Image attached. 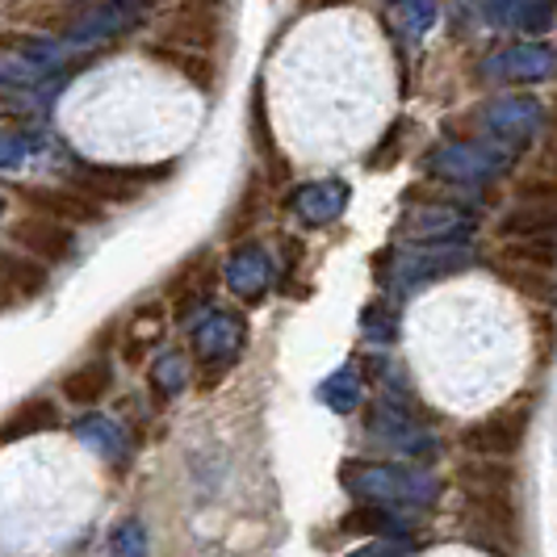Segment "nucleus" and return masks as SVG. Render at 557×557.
<instances>
[{
    "label": "nucleus",
    "instance_id": "obj_8",
    "mask_svg": "<svg viewBox=\"0 0 557 557\" xmlns=\"http://www.w3.org/2000/svg\"><path fill=\"white\" fill-rule=\"evenodd\" d=\"M373 432L386 441V445L403 448V453H416V457H428V448H436V441H428L411 419L394 416V411H377L373 419Z\"/></svg>",
    "mask_w": 557,
    "mask_h": 557
},
{
    "label": "nucleus",
    "instance_id": "obj_10",
    "mask_svg": "<svg viewBox=\"0 0 557 557\" xmlns=\"http://www.w3.org/2000/svg\"><path fill=\"white\" fill-rule=\"evenodd\" d=\"M106 391H110V364H106V361L84 364V369H76V373L63 382V394H67L72 403H81V407L97 403Z\"/></svg>",
    "mask_w": 557,
    "mask_h": 557
},
{
    "label": "nucleus",
    "instance_id": "obj_4",
    "mask_svg": "<svg viewBox=\"0 0 557 557\" xmlns=\"http://www.w3.org/2000/svg\"><path fill=\"white\" fill-rule=\"evenodd\" d=\"M214 34H219V0H185L164 26L168 42H181L189 51L197 47L206 51L214 42Z\"/></svg>",
    "mask_w": 557,
    "mask_h": 557
},
{
    "label": "nucleus",
    "instance_id": "obj_13",
    "mask_svg": "<svg viewBox=\"0 0 557 557\" xmlns=\"http://www.w3.org/2000/svg\"><path fill=\"white\" fill-rule=\"evenodd\" d=\"M516 206H545V210H557V176L532 168L529 176L516 181Z\"/></svg>",
    "mask_w": 557,
    "mask_h": 557
},
{
    "label": "nucleus",
    "instance_id": "obj_18",
    "mask_svg": "<svg viewBox=\"0 0 557 557\" xmlns=\"http://www.w3.org/2000/svg\"><path fill=\"white\" fill-rule=\"evenodd\" d=\"M352 557H394V554L386 549V545H369V549H357Z\"/></svg>",
    "mask_w": 557,
    "mask_h": 557
},
{
    "label": "nucleus",
    "instance_id": "obj_9",
    "mask_svg": "<svg viewBox=\"0 0 557 557\" xmlns=\"http://www.w3.org/2000/svg\"><path fill=\"white\" fill-rule=\"evenodd\" d=\"M239 335H244V327H239L235 319L214 314V319H210V323L197 332V352H201V357H235Z\"/></svg>",
    "mask_w": 557,
    "mask_h": 557
},
{
    "label": "nucleus",
    "instance_id": "obj_7",
    "mask_svg": "<svg viewBox=\"0 0 557 557\" xmlns=\"http://www.w3.org/2000/svg\"><path fill=\"white\" fill-rule=\"evenodd\" d=\"M76 189L84 197H92L97 206L101 201H131V197L139 194V185L131 181V172H113V168H88L81 181H76Z\"/></svg>",
    "mask_w": 557,
    "mask_h": 557
},
{
    "label": "nucleus",
    "instance_id": "obj_19",
    "mask_svg": "<svg viewBox=\"0 0 557 557\" xmlns=\"http://www.w3.org/2000/svg\"><path fill=\"white\" fill-rule=\"evenodd\" d=\"M314 9H327V4H339V0H310Z\"/></svg>",
    "mask_w": 557,
    "mask_h": 557
},
{
    "label": "nucleus",
    "instance_id": "obj_3",
    "mask_svg": "<svg viewBox=\"0 0 557 557\" xmlns=\"http://www.w3.org/2000/svg\"><path fill=\"white\" fill-rule=\"evenodd\" d=\"M17 194H22V201H26L34 214H42V219H55V223L81 226V223H92V219H101L97 201H92V197H84L76 185H72V189H42V185H22Z\"/></svg>",
    "mask_w": 557,
    "mask_h": 557
},
{
    "label": "nucleus",
    "instance_id": "obj_12",
    "mask_svg": "<svg viewBox=\"0 0 557 557\" xmlns=\"http://www.w3.org/2000/svg\"><path fill=\"white\" fill-rule=\"evenodd\" d=\"M81 441L88 448H97V453H106V457H126V436L113 428L110 419H101V416H88L81 419Z\"/></svg>",
    "mask_w": 557,
    "mask_h": 557
},
{
    "label": "nucleus",
    "instance_id": "obj_6",
    "mask_svg": "<svg viewBox=\"0 0 557 557\" xmlns=\"http://www.w3.org/2000/svg\"><path fill=\"white\" fill-rule=\"evenodd\" d=\"M499 231L507 239H545V244H554L557 210H545V206H516L511 214H503Z\"/></svg>",
    "mask_w": 557,
    "mask_h": 557
},
{
    "label": "nucleus",
    "instance_id": "obj_20",
    "mask_svg": "<svg viewBox=\"0 0 557 557\" xmlns=\"http://www.w3.org/2000/svg\"><path fill=\"white\" fill-rule=\"evenodd\" d=\"M554 122H557V106H554Z\"/></svg>",
    "mask_w": 557,
    "mask_h": 557
},
{
    "label": "nucleus",
    "instance_id": "obj_5",
    "mask_svg": "<svg viewBox=\"0 0 557 557\" xmlns=\"http://www.w3.org/2000/svg\"><path fill=\"white\" fill-rule=\"evenodd\" d=\"M9 235H13V244L26 248V256H38V260H63L72 251V231H67V223L42 219V214L17 219Z\"/></svg>",
    "mask_w": 557,
    "mask_h": 557
},
{
    "label": "nucleus",
    "instance_id": "obj_2",
    "mask_svg": "<svg viewBox=\"0 0 557 557\" xmlns=\"http://www.w3.org/2000/svg\"><path fill=\"white\" fill-rule=\"evenodd\" d=\"M524 416H529V407L524 403H516V407H507V411H495V416H486L482 423H474L466 436H461V445L478 453V457H486V461H499L507 453H516L520 445V436H524Z\"/></svg>",
    "mask_w": 557,
    "mask_h": 557
},
{
    "label": "nucleus",
    "instance_id": "obj_17",
    "mask_svg": "<svg viewBox=\"0 0 557 557\" xmlns=\"http://www.w3.org/2000/svg\"><path fill=\"white\" fill-rule=\"evenodd\" d=\"M323 398L332 403V411H352L357 407V382H352V373H335L332 382L323 386Z\"/></svg>",
    "mask_w": 557,
    "mask_h": 557
},
{
    "label": "nucleus",
    "instance_id": "obj_1",
    "mask_svg": "<svg viewBox=\"0 0 557 557\" xmlns=\"http://www.w3.org/2000/svg\"><path fill=\"white\" fill-rule=\"evenodd\" d=\"M339 478L357 499L373 503V507H391V511L428 507L441 495L436 478L419 474L411 466H391V461H348Z\"/></svg>",
    "mask_w": 557,
    "mask_h": 557
},
{
    "label": "nucleus",
    "instance_id": "obj_14",
    "mask_svg": "<svg viewBox=\"0 0 557 557\" xmlns=\"http://www.w3.org/2000/svg\"><path fill=\"white\" fill-rule=\"evenodd\" d=\"M55 423V407L51 403H29L22 407L17 416L4 423V441H17V436H26V432H42V428H51Z\"/></svg>",
    "mask_w": 557,
    "mask_h": 557
},
{
    "label": "nucleus",
    "instance_id": "obj_15",
    "mask_svg": "<svg viewBox=\"0 0 557 557\" xmlns=\"http://www.w3.org/2000/svg\"><path fill=\"white\" fill-rule=\"evenodd\" d=\"M110 557H147V529L139 520H122L110 532Z\"/></svg>",
    "mask_w": 557,
    "mask_h": 557
},
{
    "label": "nucleus",
    "instance_id": "obj_16",
    "mask_svg": "<svg viewBox=\"0 0 557 557\" xmlns=\"http://www.w3.org/2000/svg\"><path fill=\"white\" fill-rule=\"evenodd\" d=\"M151 55L164 59V63H172V67H181L185 76L194 84H201V88H210V76H214V67L206 63L201 55H185V51H172V47H151Z\"/></svg>",
    "mask_w": 557,
    "mask_h": 557
},
{
    "label": "nucleus",
    "instance_id": "obj_11",
    "mask_svg": "<svg viewBox=\"0 0 557 557\" xmlns=\"http://www.w3.org/2000/svg\"><path fill=\"white\" fill-rule=\"evenodd\" d=\"M42 285H47V269L38 264V260H22V256H4V289H9V298L22 289L26 298L34 294H42Z\"/></svg>",
    "mask_w": 557,
    "mask_h": 557
}]
</instances>
